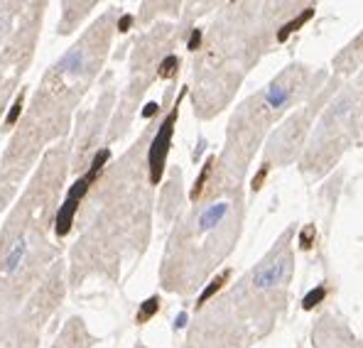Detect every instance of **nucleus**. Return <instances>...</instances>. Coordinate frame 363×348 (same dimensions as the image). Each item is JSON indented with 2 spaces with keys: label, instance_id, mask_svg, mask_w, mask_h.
<instances>
[{
  "label": "nucleus",
  "instance_id": "f257e3e1",
  "mask_svg": "<svg viewBox=\"0 0 363 348\" xmlns=\"http://www.w3.org/2000/svg\"><path fill=\"white\" fill-rule=\"evenodd\" d=\"M155 130L147 128L125 152L101 169L79 208V235L69 253V285H116L150 243L152 179L147 164Z\"/></svg>",
  "mask_w": 363,
  "mask_h": 348
},
{
  "label": "nucleus",
  "instance_id": "f03ea898",
  "mask_svg": "<svg viewBox=\"0 0 363 348\" xmlns=\"http://www.w3.org/2000/svg\"><path fill=\"white\" fill-rule=\"evenodd\" d=\"M116 20L118 10H106L62 59L47 69L0 164V211L18 194V186L35 167L42 150L67 135L79 101L91 89L108 57L113 32L118 30Z\"/></svg>",
  "mask_w": 363,
  "mask_h": 348
},
{
  "label": "nucleus",
  "instance_id": "7ed1b4c3",
  "mask_svg": "<svg viewBox=\"0 0 363 348\" xmlns=\"http://www.w3.org/2000/svg\"><path fill=\"white\" fill-rule=\"evenodd\" d=\"M304 10L302 3H223L191 62V108L199 120H213L228 108L255 64L277 42L280 28Z\"/></svg>",
  "mask_w": 363,
  "mask_h": 348
},
{
  "label": "nucleus",
  "instance_id": "20e7f679",
  "mask_svg": "<svg viewBox=\"0 0 363 348\" xmlns=\"http://www.w3.org/2000/svg\"><path fill=\"white\" fill-rule=\"evenodd\" d=\"M295 226H287L248 272L196 309L179 348H253L287 312L295 277Z\"/></svg>",
  "mask_w": 363,
  "mask_h": 348
},
{
  "label": "nucleus",
  "instance_id": "39448f33",
  "mask_svg": "<svg viewBox=\"0 0 363 348\" xmlns=\"http://www.w3.org/2000/svg\"><path fill=\"white\" fill-rule=\"evenodd\" d=\"M72 167V145L50 147L37 164L28 189L0 231V307L28 302L60 262L50 231L60 216V196Z\"/></svg>",
  "mask_w": 363,
  "mask_h": 348
},
{
  "label": "nucleus",
  "instance_id": "423d86ee",
  "mask_svg": "<svg viewBox=\"0 0 363 348\" xmlns=\"http://www.w3.org/2000/svg\"><path fill=\"white\" fill-rule=\"evenodd\" d=\"M245 221V189L204 191L182 213L164 245L160 285L164 292L189 297L236 250Z\"/></svg>",
  "mask_w": 363,
  "mask_h": 348
},
{
  "label": "nucleus",
  "instance_id": "0eeeda50",
  "mask_svg": "<svg viewBox=\"0 0 363 348\" xmlns=\"http://www.w3.org/2000/svg\"><path fill=\"white\" fill-rule=\"evenodd\" d=\"M329 82L332 77L324 69H314L304 62H292L290 67H285L270 79L268 86L243 99L228 120L223 150L213 159L209 181L204 184L201 194L243 186L255 152L263 147L265 137L272 135L277 123L290 108L302 106L304 101L317 96Z\"/></svg>",
  "mask_w": 363,
  "mask_h": 348
},
{
  "label": "nucleus",
  "instance_id": "6e6552de",
  "mask_svg": "<svg viewBox=\"0 0 363 348\" xmlns=\"http://www.w3.org/2000/svg\"><path fill=\"white\" fill-rule=\"evenodd\" d=\"M363 135V69L341 84L322 111L300 157V172L307 179H322Z\"/></svg>",
  "mask_w": 363,
  "mask_h": 348
},
{
  "label": "nucleus",
  "instance_id": "1a4fd4ad",
  "mask_svg": "<svg viewBox=\"0 0 363 348\" xmlns=\"http://www.w3.org/2000/svg\"><path fill=\"white\" fill-rule=\"evenodd\" d=\"M184 32V25H169V23H160L157 28L147 30L140 40L135 42L130 55V79H128L125 94H123L116 118L111 123L108 130V140H121L125 135V130L130 128L135 108L140 106L145 91L150 89V84L155 82V77L162 69L164 59L172 57L169 50L174 47V42L179 40V35Z\"/></svg>",
  "mask_w": 363,
  "mask_h": 348
},
{
  "label": "nucleus",
  "instance_id": "9d476101",
  "mask_svg": "<svg viewBox=\"0 0 363 348\" xmlns=\"http://www.w3.org/2000/svg\"><path fill=\"white\" fill-rule=\"evenodd\" d=\"M64 262L60 260L28 302L0 307V348H40L47 321L62 304Z\"/></svg>",
  "mask_w": 363,
  "mask_h": 348
},
{
  "label": "nucleus",
  "instance_id": "9b49d317",
  "mask_svg": "<svg viewBox=\"0 0 363 348\" xmlns=\"http://www.w3.org/2000/svg\"><path fill=\"white\" fill-rule=\"evenodd\" d=\"M341 79H336L332 74V82L327 84L317 96H312L309 101H304L302 106H297L287 120H282L280 125L272 130V135L265 142L263 150V164H268L270 169L277 167H287L297 159L300 162L304 145H307L309 135H312L314 125L322 116V111L327 108V103L332 101V96L341 89Z\"/></svg>",
  "mask_w": 363,
  "mask_h": 348
},
{
  "label": "nucleus",
  "instance_id": "f8f14e48",
  "mask_svg": "<svg viewBox=\"0 0 363 348\" xmlns=\"http://www.w3.org/2000/svg\"><path fill=\"white\" fill-rule=\"evenodd\" d=\"M42 13H45V5L30 3L15 35L8 40L3 55H0V113L8 106L10 94L18 86L20 77L28 72V64L37 45V35H40Z\"/></svg>",
  "mask_w": 363,
  "mask_h": 348
},
{
  "label": "nucleus",
  "instance_id": "ddd939ff",
  "mask_svg": "<svg viewBox=\"0 0 363 348\" xmlns=\"http://www.w3.org/2000/svg\"><path fill=\"white\" fill-rule=\"evenodd\" d=\"M314 348H363V344L354 336L344 319L336 312L319 314L312 329Z\"/></svg>",
  "mask_w": 363,
  "mask_h": 348
},
{
  "label": "nucleus",
  "instance_id": "4468645a",
  "mask_svg": "<svg viewBox=\"0 0 363 348\" xmlns=\"http://www.w3.org/2000/svg\"><path fill=\"white\" fill-rule=\"evenodd\" d=\"M186 89L182 91V96L186 94ZM182 96L174 103V108L169 111V116H164V120L160 123V128L155 130L152 135V142H150V150H147V164H150V179L152 184H157L162 179V172H164V159H167V152H169V140H172V133H174V123H177V116H179V101Z\"/></svg>",
  "mask_w": 363,
  "mask_h": 348
},
{
  "label": "nucleus",
  "instance_id": "2eb2a0df",
  "mask_svg": "<svg viewBox=\"0 0 363 348\" xmlns=\"http://www.w3.org/2000/svg\"><path fill=\"white\" fill-rule=\"evenodd\" d=\"M361 67H363V30L332 59L334 77L341 79V82L344 79H354L361 72Z\"/></svg>",
  "mask_w": 363,
  "mask_h": 348
},
{
  "label": "nucleus",
  "instance_id": "dca6fc26",
  "mask_svg": "<svg viewBox=\"0 0 363 348\" xmlns=\"http://www.w3.org/2000/svg\"><path fill=\"white\" fill-rule=\"evenodd\" d=\"M52 348H94V336L89 334L84 319L74 317L64 324L62 334L57 336V341L52 344Z\"/></svg>",
  "mask_w": 363,
  "mask_h": 348
},
{
  "label": "nucleus",
  "instance_id": "f3484780",
  "mask_svg": "<svg viewBox=\"0 0 363 348\" xmlns=\"http://www.w3.org/2000/svg\"><path fill=\"white\" fill-rule=\"evenodd\" d=\"M28 5L23 3H3L0 5V45L5 42V37H13L18 30V20H23Z\"/></svg>",
  "mask_w": 363,
  "mask_h": 348
},
{
  "label": "nucleus",
  "instance_id": "a211bd4d",
  "mask_svg": "<svg viewBox=\"0 0 363 348\" xmlns=\"http://www.w3.org/2000/svg\"><path fill=\"white\" fill-rule=\"evenodd\" d=\"M319 299H324V287H319V290H314L312 294H309V297L302 302V307H304V309H312L314 304L319 302Z\"/></svg>",
  "mask_w": 363,
  "mask_h": 348
},
{
  "label": "nucleus",
  "instance_id": "6ab92c4d",
  "mask_svg": "<svg viewBox=\"0 0 363 348\" xmlns=\"http://www.w3.org/2000/svg\"><path fill=\"white\" fill-rule=\"evenodd\" d=\"M157 304H160V299H157V297H152L150 302H145V307H143V312H140V317H138V321H143L145 317H150L155 309H157Z\"/></svg>",
  "mask_w": 363,
  "mask_h": 348
},
{
  "label": "nucleus",
  "instance_id": "aec40b11",
  "mask_svg": "<svg viewBox=\"0 0 363 348\" xmlns=\"http://www.w3.org/2000/svg\"><path fill=\"white\" fill-rule=\"evenodd\" d=\"M135 348H145V346H143V344H138V346H135Z\"/></svg>",
  "mask_w": 363,
  "mask_h": 348
}]
</instances>
